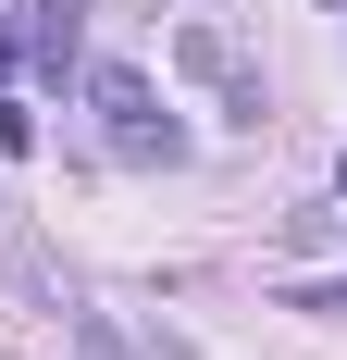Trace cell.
Returning a JSON list of instances; mask_svg holds the SVG:
<instances>
[{
  "mask_svg": "<svg viewBox=\"0 0 347 360\" xmlns=\"http://www.w3.org/2000/svg\"><path fill=\"white\" fill-rule=\"evenodd\" d=\"M63 335H74V348H87V360H137V348H124V335H112V311H63Z\"/></svg>",
  "mask_w": 347,
  "mask_h": 360,
  "instance_id": "cell-4",
  "label": "cell"
},
{
  "mask_svg": "<svg viewBox=\"0 0 347 360\" xmlns=\"http://www.w3.org/2000/svg\"><path fill=\"white\" fill-rule=\"evenodd\" d=\"M298 311H322V323H347V286H298Z\"/></svg>",
  "mask_w": 347,
  "mask_h": 360,
  "instance_id": "cell-6",
  "label": "cell"
},
{
  "mask_svg": "<svg viewBox=\"0 0 347 360\" xmlns=\"http://www.w3.org/2000/svg\"><path fill=\"white\" fill-rule=\"evenodd\" d=\"M335 199H347V162H335Z\"/></svg>",
  "mask_w": 347,
  "mask_h": 360,
  "instance_id": "cell-8",
  "label": "cell"
},
{
  "mask_svg": "<svg viewBox=\"0 0 347 360\" xmlns=\"http://www.w3.org/2000/svg\"><path fill=\"white\" fill-rule=\"evenodd\" d=\"M87 112H100L112 162H186V124L162 112V87H149L137 63H87Z\"/></svg>",
  "mask_w": 347,
  "mask_h": 360,
  "instance_id": "cell-1",
  "label": "cell"
},
{
  "mask_svg": "<svg viewBox=\"0 0 347 360\" xmlns=\"http://www.w3.org/2000/svg\"><path fill=\"white\" fill-rule=\"evenodd\" d=\"M174 63L223 100V124H261V112H273V100H261V75L236 63V37H223V25H186V37H174Z\"/></svg>",
  "mask_w": 347,
  "mask_h": 360,
  "instance_id": "cell-2",
  "label": "cell"
},
{
  "mask_svg": "<svg viewBox=\"0 0 347 360\" xmlns=\"http://www.w3.org/2000/svg\"><path fill=\"white\" fill-rule=\"evenodd\" d=\"M0 75H13V37H0Z\"/></svg>",
  "mask_w": 347,
  "mask_h": 360,
  "instance_id": "cell-7",
  "label": "cell"
},
{
  "mask_svg": "<svg viewBox=\"0 0 347 360\" xmlns=\"http://www.w3.org/2000/svg\"><path fill=\"white\" fill-rule=\"evenodd\" d=\"M25 149H37V112H25V100H0V162H25Z\"/></svg>",
  "mask_w": 347,
  "mask_h": 360,
  "instance_id": "cell-5",
  "label": "cell"
},
{
  "mask_svg": "<svg viewBox=\"0 0 347 360\" xmlns=\"http://www.w3.org/2000/svg\"><path fill=\"white\" fill-rule=\"evenodd\" d=\"M87 13H100V0H25V25H13V63L74 75V50H87Z\"/></svg>",
  "mask_w": 347,
  "mask_h": 360,
  "instance_id": "cell-3",
  "label": "cell"
}]
</instances>
